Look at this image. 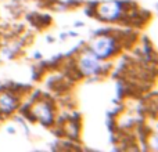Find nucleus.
<instances>
[{
	"label": "nucleus",
	"mask_w": 158,
	"mask_h": 152,
	"mask_svg": "<svg viewBox=\"0 0 158 152\" xmlns=\"http://www.w3.org/2000/svg\"><path fill=\"white\" fill-rule=\"evenodd\" d=\"M90 51H93L101 61L110 60L119 51V42L111 35H100L90 43Z\"/></svg>",
	"instance_id": "obj_1"
},
{
	"label": "nucleus",
	"mask_w": 158,
	"mask_h": 152,
	"mask_svg": "<svg viewBox=\"0 0 158 152\" xmlns=\"http://www.w3.org/2000/svg\"><path fill=\"white\" fill-rule=\"evenodd\" d=\"M126 8L125 4L119 0H107L98 3L94 10V15L103 22H118L123 17Z\"/></svg>",
	"instance_id": "obj_2"
},
{
	"label": "nucleus",
	"mask_w": 158,
	"mask_h": 152,
	"mask_svg": "<svg viewBox=\"0 0 158 152\" xmlns=\"http://www.w3.org/2000/svg\"><path fill=\"white\" fill-rule=\"evenodd\" d=\"M29 115L32 120H36L43 126H52L56 120V109L54 105L49 100H40L35 101L29 108Z\"/></svg>",
	"instance_id": "obj_3"
},
{
	"label": "nucleus",
	"mask_w": 158,
	"mask_h": 152,
	"mask_svg": "<svg viewBox=\"0 0 158 152\" xmlns=\"http://www.w3.org/2000/svg\"><path fill=\"white\" fill-rule=\"evenodd\" d=\"M78 69L81 72V75L86 76V78H93V76H97L103 71V64H101V60L94 53L87 50V51L82 53L79 55Z\"/></svg>",
	"instance_id": "obj_4"
},
{
	"label": "nucleus",
	"mask_w": 158,
	"mask_h": 152,
	"mask_svg": "<svg viewBox=\"0 0 158 152\" xmlns=\"http://www.w3.org/2000/svg\"><path fill=\"white\" fill-rule=\"evenodd\" d=\"M19 106V100L14 93L11 91H2L0 93V115H8L14 114Z\"/></svg>",
	"instance_id": "obj_5"
},
{
	"label": "nucleus",
	"mask_w": 158,
	"mask_h": 152,
	"mask_svg": "<svg viewBox=\"0 0 158 152\" xmlns=\"http://www.w3.org/2000/svg\"><path fill=\"white\" fill-rule=\"evenodd\" d=\"M63 130H64V133L72 140H75L79 137V126H78V123L74 122V120H68V122L64 125Z\"/></svg>",
	"instance_id": "obj_6"
},
{
	"label": "nucleus",
	"mask_w": 158,
	"mask_h": 152,
	"mask_svg": "<svg viewBox=\"0 0 158 152\" xmlns=\"http://www.w3.org/2000/svg\"><path fill=\"white\" fill-rule=\"evenodd\" d=\"M7 131H8V133H10V134L15 133V131H14V129H13V127H8V129H7Z\"/></svg>",
	"instance_id": "obj_7"
},
{
	"label": "nucleus",
	"mask_w": 158,
	"mask_h": 152,
	"mask_svg": "<svg viewBox=\"0 0 158 152\" xmlns=\"http://www.w3.org/2000/svg\"><path fill=\"white\" fill-rule=\"evenodd\" d=\"M75 26H83V22H77V24H75Z\"/></svg>",
	"instance_id": "obj_8"
}]
</instances>
